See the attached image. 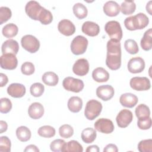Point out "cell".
<instances>
[{
    "label": "cell",
    "instance_id": "obj_1",
    "mask_svg": "<svg viewBox=\"0 0 152 152\" xmlns=\"http://www.w3.org/2000/svg\"><path fill=\"white\" fill-rule=\"evenodd\" d=\"M26 14L32 20L39 21L43 25L51 23L53 20V15L51 12L36 1H28L25 7Z\"/></svg>",
    "mask_w": 152,
    "mask_h": 152
},
{
    "label": "cell",
    "instance_id": "obj_2",
    "mask_svg": "<svg viewBox=\"0 0 152 152\" xmlns=\"http://www.w3.org/2000/svg\"><path fill=\"white\" fill-rule=\"evenodd\" d=\"M106 65L111 70H117L121 66V46L120 41L110 39L107 42Z\"/></svg>",
    "mask_w": 152,
    "mask_h": 152
},
{
    "label": "cell",
    "instance_id": "obj_3",
    "mask_svg": "<svg viewBox=\"0 0 152 152\" xmlns=\"http://www.w3.org/2000/svg\"><path fill=\"white\" fill-rule=\"evenodd\" d=\"M149 23L148 17L142 12L130 16L124 20V25L126 29L130 31L141 30L148 26Z\"/></svg>",
    "mask_w": 152,
    "mask_h": 152
},
{
    "label": "cell",
    "instance_id": "obj_4",
    "mask_svg": "<svg viewBox=\"0 0 152 152\" xmlns=\"http://www.w3.org/2000/svg\"><path fill=\"white\" fill-rule=\"evenodd\" d=\"M102 103L94 99L88 100L84 110V115L86 118L90 121H93L96 118L102 110Z\"/></svg>",
    "mask_w": 152,
    "mask_h": 152
},
{
    "label": "cell",
    "instance_id": "obj_5",
    "mask_svg": "<svg viewBox=\"0 0 152 152\" xmlns=\"http://www.w3.org/2000/svg\"><path fill=\"white\" fill-rule=\"evenodd\" d=\"M104 30L110 39L120 41L122 38V30L119 22L111 20L107 22L104 26Z\"/></svg>",
    "mask_w": 152,
    "mask_h": 152
},
{
    "label": "cell",
    "instance_id": "obj_6",
    "mask_svg": "<svg viewBox=\"0 0 152 152\" xmlns=\"http://www.w3.org/2000/svg\"><path fill=\"white\" fill-rule=\"evenodd\" d=\"M88 44V40L84 36L81 35L77 36L71 43V50L74 55H82L86 52Z\"/></svg>",
    "mask_w": 152,
    "mask_h": 152
},
{
    "label": "cell",
    "instance_id": "obj_7",
    "mask_svg": "<svg viewBox=\"0 0 152 152\" xmlns=\"http://www.w3.org/2000/svg\"><path fill=\"white\" fill-rule=\"evenodd\" d=\"M21 44L26 50L31 53H36L40 48L39 40L31 34H26L23 36L21 39Z\"/></svg>",
    "mask_w": 152,
    "mask_h": 152
},
{
    "label": "cell",
    "instance_id": "obj_8",
    "mask_svg": "<svg viewBox=\"0 0 152 152\" xmlns=\"http://www.w3.org/2000/svg\"><path fill=\"white\" fill-rule=\"evenodd\" d=\"M62 86L67 91L79 93L83 90L84 84L80 79L75 78L72 77H67L63 80Z\"/></svg>",
    "mask_w": 152,
    "mask_h": 152
},
{
    "label": "cell",
    "instance_id": "obj_9",
    "mask_svg": "<svg viewBox=\"0 0 152 152\" xmlns=\"http://www.w3.org/2000/svg\"><path fill=\"white\" fill-rule=\"evenodd\" d=\"M130 87L134 90L145 91L151 87L150 80L145 77H134L129 81Z\"/></svg>",
    "mask_w": 152,
    "mask_h": 152
},
{
    "label": "cell",
    "instance_id": "obj_10",
    "mask_svg": "<svg viewBox=\"0 0 152 152\" xmlns=\"http://www.w3.org/2000/svg\"><path fill=\"white\" fill-rule=\"evenodd\" d=\"M94 127L96 131L103 134H110L115 129L113 122L107 118L97 119L94 124Z\"/></svg>",
    "mask_w": 152,
    "mask_h": 152
},
{
    "label": "cell",
    "instance_id": "obj_11",
    "mask_svg": "<svg viewBox=\"0 0 152 152\" xmlns=\"http://www.w3.org/2000/svg\"><path fill=\"white\" fill-rule=\"evenodd\" d=\"M0 64L2 69L12 70L17 68L18 60L15 55L12 53L4 54L0 57Z\"/></svg>",
    "mask_w": 152,
    "mask_h": 152
},
{
    "label": "cell",
    "instance_id": "obj_12",
    "mask_svg": "<svg viewBox=\"0 0 152 152\" xmlns=\"http://www.w3.org/2000/svg\"><path fill=\"white\" fill-rule=\"evenodd\" d=\"M133 119V115L131 110L128 109L121 110L116 116V121L117 125L120 128L127 127Z\"/></svg>",
    "mask_w": 152,
    "mask_h": 152
},
{
    "label": "cell",
    "instance_id": "obj_13",
    "mask_svg": "<svg viewBox=\"0 0 152 152\" xmlns=\"http://www.w3.org/2000/svg\"><path fill=\"white\" fill-rule=\"evenodd\" d=\"M127 68L131 73H140L145 68V61L141 57L132 58L128 62Z\"/></svg>",
    "mask_w": 152,
    "mask_h": 152
},
{
    "label": "cell",
    "instance_id": "obj_14",
    "mask_svg": "<svg viewBox=\"0 0 152 152\" xmlns=\"http://www.w3.org/2000/svg\"><path fill=\"white\" fill-rule=\"evenodd\" d=\"M73 72L78 76H84L89 71V62L85 58L77 60L72 66Z\"/></svg>",
    "mask_w": 152,
    "mask_h": 152
},
{
    "label": "cell",
    "instance_id": "obj_15",
    "mask_svg": "<svg viewBox=\"0 0 152 152\" xmlns=\"http://www.w3.org/2000/svg\"><path fill=\"white\" fill-rule=\"evenodd\" d=\"M96 93L97 96L102 100L108 101L113 97L115 90L110 85H102L97 88Z\"/></svg>",
    "mask_w": 152,
    "mask_h": 152
},
{
    "label": "cell",
    "instance_id": "obj_16",
    "mask_svg": "<svg viewBox=\"0 0 152 152\" xmlns=\"http://www.w3.org/2000/svg\"><path fill=\"white\" fill-rule=\"evenodd\" d=\"M58 31L64 36H69L74 34L75 27L72 22L67 19L61 20L58 24Z\"/></svg>",
    "mask_w": 152,
    "mask_h": 152
},
{
    "label": "cell",
    "instance_id": "obj_17",
    "mask_svg": "<svg viewBox=\"0 0 152 152\" xmlns=\"http://www.w3.org/2000/svg\"><path fill=\"white\" fill-rule=\"evenodd\" d=\"M25 86L20 83H12L7 88L8 94L14 98H21L26 94Z\"/></svg>",
    "mask_w": 152,
    "mask_h": 152
},
{
    "label": "cell",
    "instance_id": "obj_18",
    "mask_svg": "<svg viewBox=\"0 0 152 152\" xmlns=\"http://www.w3.org/2000/svg\"><path fill=\"white\" fill-rule=\"evenodd\" d=\"M138 99L136 95L131 93H126L122 94L119 98L121 104L125 107L132 108L134 107L138 103Z\"/></svg>",
    "mask_w": 152,
    "mask_h": 152
},
{
    "label": "cell",
    "instance_id": "obj_19",
    "mask_svg": "<svg viewBox=\"0 0 152 152\" xmlns=\"http://www.w3.org/2000/svg\"><path fill=\"white\" fill-rule=\"evenodd\" d=\"M81 30L86 35L91 37H94L99 34L100 32V27L94 22L87 21L83 24Z\"/></svg>",
    "mask_w": 152,
    "mask_h": 152
},
{
    "label": "cell",
    "instance_id": "obj_20",
    "mask_svg": "<svg viewBox=\"0 0 152 152\" xmlns=\"http://www.w3.org/2000/svg\"><path fill=\"white\" fill-rule=\"evenodd\" d=\"M19 50V45L18 42L12 39L5 41L1 46L2 55L7 53H12L17 55Z\"/></svg>",
    "mask_w": 152,
    "mask_h": 152
},
{
    "label": "cell",
    "instance_id": "obj_21",
    "mask_svg": "<svg viewBox=\"0 0 152 152\" xmlns=\"http://www.w3.org/2000/svg\"><path fill=\"white\" fill-rule=\"evenodd\" d=\"M28 114L29 116L33 119H39L41 118L44 114L43 106L39 102L31 103L28 109Z\"/></svg>",
    "mask_w": 152,
    "mask_h": 152
},
{
    "label": "cell",
    "instance_id": "obj_22",
    "mask_svg": "<svg viewBox=\"0 0 152 152\" xmlns=\"http://www.w3.org/2000/svg\"><path fill=\"white\" fill-rule=\"evenodd\" d=\"M103 10L106 15L109 17H115L120 12V6L116 1H109L104 4Z\"/></svg>",
    "mask_w": 152,
    "mask_h": 152
},
{
    "label": "cell",
    "instance_id": "obj_23",
    "mask_svg": "<svg viewBox=\"0 0 152 152\" xmlns=\"http://www.w3.org/2000/svg\"><path fill=\"white\" fill-rule=\"evenodd\" d=\"M92 78L97 83H104L109 79V74L104 68L97 67L93 71Z\"/></svg>",
    "mask_w": 152,
    "mask_h": 152
},
{
    "label": "cell",
    "instance_id": "obj_24",
    "mask_svg": "<svg viewBox=\"0 0 152 152\" xmlns=\"http://www.w3.org/2000/svg\"><path fill=\"white\" fill-rule=\"evenodd\" d=\"M67 106L71 112L78 113L83 107V100L78 96H72L69 99Z\"/></svg>",
    "mask_w": 152,
    "mask_h": 152
},
{
    "label": "cell",
    "instance_id": "obj_25",
    "mask_svg": "<svg viewBox=\"0 0 152 152\" xmlns=\"http://www.w3.org/2000/svg\"><path fill=\"white\" fill-rule=\"evenodd\" d=\"M96 136L97 133L96 129L90 127L84 129L81 134L82 140L87 144L92 143L96 140Z\"/></svg>",
    "mask_w": 152,
    "mask_h": 152
},
{
    "label": "cell",
    "instance_id": "obj_26",
    "mask_svg": "<svg viewBox=\"0 0 152 152\" xmlns=\"http://www.w3.org/2000/svg\"><path fill=\"white\" fill-rule=\"evenodd\" d=\"M152 29L150 28L146 30L141 40L140 45L142 49L148 51L152 48Z\"/></svg>",
    "mask_w": 152,
    "mask_h": 152
},
{
    "label": "cell",
    "instance_id": "obj_27",
    "mask_svg": "<svg viewBox=\"0 0 152 152\" xmlns=\"http://www.w3.org/2000/svg\"><path fill=\"white\" fill-rule=\"evenodd\" d=\"M42 80L47 86H55L58 83L59 77L56 73L52 71H48L43 74Z\"/></svg>",
    "mask_w": 152,
    "mask_h": 152
},
{
    "label": "cell",
    "instance_id": "obj_28",
    "mask_svg": "<svg viewBox=\"0 0 152 152\" xmlns=\"http://www.w3.org/2000/svg\"><path fill=\"white\" fill-rule=\"evenodd\" d=\"M16 136L21 142L28 141L31 136L30 130L25 126H20L16 129Z\"/></svg>",
    "mask_w": 152,
    "mask_h": 152
},
{
    "label": "cell",
    "instance_id": "obj_29",
    "mask_svg": "<svg viewBox=\"0 0 152 152\" xmlns=\"http://www.w3.org/2000/svg\"><path fill=\"white\" fill-rule=\"evenodd\" d=\"M73 13L75 16L78 19H83L86 18L88 14L87 7L82 3H76L72 7Z\"/></svg>",
    "mask_w": 152,
    "mask_h": 152
},
{
    "label": "cell",
    "instance_id": "obj_30",
    "mask_svg": "<svg viewBox=\"0 0 152 152\" xmlns=\"http://www.w3.org/2000/svg\"><path fill=\"white\" fill-rule=\"evenodd\" d=\"M18 31V28L17 25L14 23H8L4 26L2 30V33L4 36L7 38H11L15 37Z\"/></svg>",
    "mask_w": 152,
    "mask_h": 152
},
{
    "label": "cell",
    "instance_id": "obj_31",
    "mask_svg": "<svg viewBox=\"0 0 152 152\" xmlns=\"http://www.w3.org/2000/svg\"><path fill=\"white\" fill-rule=\"evenodd\" d=\"M136 10V4L133 1H124L122 2L120 11L124 15H131Z\"/></svg>",
    "mask_w": 152,
    "mask_h": 152
},
{
    "label": "cell",
    "instance_id": "obj_32",
    "mask_svg": "<svg viewBox=\"0 0 152 152\" xmlns=\"http://www.w3.org/2000/svg\"><path fill=\"white\" fill-rule=\"evenodd\" d=\"M83 152L82 145L75 140H71L66 142L63 148L62 152Z\"/></svg>",
    "mask_w": 152,
    "mask_h": 152
},
{
    "label": "cell",
    "instance_id": "obj_33",
    "mask_svg": "<svg viewBox=\"0 0 152 152\" xmlns=\"http://www.w3.org/2000/svg\"><path fill=\"white\" fill-rule=\"evenodd\" d=\"M135 113L138 119L147 118L150 116V110L146 104H140L135 108Z\"/></svg>",
    "mask_w": 152,
    "mask_h": 152
},
{
    "label": "cell",
    "instance_id": "obj_34",
    "mask_svg": "<svg viewBox=\"0 0 152 152\" xmlns=\"http://www.w3.org/2000/svg\"><path fill=\"white\" fill-rule=\"evenodd\" d=\"M55 129L50 125H43L40 126L37 131L38 135L44 138L53 137L55 135Z\"/></svg>",
    "mask_w": 152,
    "mask_h": 152
},
{
    "label": "cell",
    "instance_id": "obj_35",
    "mask_svg": "<svg viewBox=\"0 0 152 152\" xmlns=\"http://www.w3.org/2000/svg\"><path fill=\"white\" fill-rule=\"evenodd\" d=\"M124 48L127 52L131 55H135L139 51V48L137 43L131 39H128L125 41Z\"/></svg>",
    "mask_w": 152,
    "mask_h": 152
},
{
    "label": "cell",
    "instance_id": "obj_36",
    "mask_svg": "<svg viewBox=\"0 0 152 152\" xmlns=\"http://www.w3.org/2000/svg\"><path fill=\"white\" fill-rule=\"evenodd\" d=\"M59 134L62 138H69L73 135L74 129L70 125L64 124L59 127Z\"/></svg>",
    "mask_w": 152,
    "mask_h": 152
},
{
    "label": "cell",
    "instance_id": "obj_37",
    "mask_svg": "<svg viewBox=\"0 0 152 152\" xmlns=\"http://www.w3.org/2000/svg\"><path fill=\"white\" fill-rule=\"evenodd\" d=\"M44 91L45 87L40 83H33L30 88V91L31 94L35 97H40L44 93Z\"/></svg>",
    "mask_w": 152,
    "mask_h": 152
},
{
    "label": "cell",
    "instance_id": "obj_38",
    "mask_svg": "<svg viewBox=\"0 0 152 152\" xmlns=\"http://www.w3.org/2000/svg\"><path fill=\"white\" fill-rule=\"evenodd\" d=\"M138 150L140 152H151L152 151V140H143L139 142Z\"/></svg>",
    "mask_w": 152,
    "mask_h": 152
},
{
    "label": "cell",
    "instance_id": "obj_39",
    "mask_svg": "<svg viewBox=\"0 0 152 152\" xmlns=\"http://www.w3.org/2000/svg\"><path fill=\"white\" fill-rule=\"evenodd\" d=\"M12 16V12L7 7H0V24L7 22Z\"/></svg>",
    "mask_w": 152,
    "mask_h": 152
},
{
    "label": "cell",
    "instance_id": "obj_40",
    "mask_svg": "<svg viewBox=\"0 0 152 152\" xmlns=\"http://www.w3.org/2000/svg\"><path fill=\"white\" fill-rule=\"evenodd\" d=\"M11 142L10 138L7 136L0 137V152H10Z\"/></svg>",
    "mask_w": 152,
    "mask_h": 152
},
{
    "label": "cell",
    "instance_id": "obj_41",
    "mask_svg": "<svg viewBox=\"0 0 152 152\" xmlns=\"http://www.w3.org/2000/svg\"><path fill=\"white\" fill-rule=\"evenodd\" d=\"M66 142L62 139H56L53 140L50 144V149L53 152L62 151Z\"/></svg>",
    "mask_w": 152,
    "mask_h": 152
},
{
    "label": "cell",
    "instance_id": "obj_42",
    "mask_svg": "<svg viewBox=\"0 0 152 152\" xmlns=\"http://www.w3.org/2000/svg\"><path fill=\"white\" fill-rule=\"evenodd\" d=\"M12 105L11 100L6 97L1 99L0 104V112L2 113H7L12 109Z\"/></svg>",
    "mask_w": 152,
    "mask_h": 152
},
{
    "label": "cell",
    "instance_id": "obj_43",
    "mask_svg": "<svg viewBox=\"0 0 152 152\" xmlns=\"http://www.w3.org/2000/svg\"><path fill=\"white\" fill-rule=\"evenodd\" d=\"M34 65L30 62H25L21 66V71L22 74L26 75H30L33 74L34 72Z\"/></svg>",
    "mask_w": 152,
    "mask_h": 152
},
{
    "label": "cell",
    "instance_id": "obj_44",
    "mask_svg": "<svg viewBox=\"0 0 152 152\" xmlns=\"http://www.w3.org/2000/svg\"><path fill=\"white\" fill-rule=\"evenodd\" d=\"M151 118L150 117L144 119H138L137 121V126L140 129L147 130L151 126Z\"/></svg>",
    "mask_w": 152,
    "mask_h": 152
},
{
    "label": "cell",
    "instance_id": "obj_45",
    "mask_svg": "<svg viewBox=\"0 0 152 152\" xmlns=\"http://www.w3.org/2000/svg\"><path fill=\"white\" fill-rule=\"evenodd\" d=\"M118 148L114 144H109L106 145L103 149V152H117Z\"/></svg>",
    "mask_w": 152,
    "mask_h": 152
},
{
    "label": "cell",
    "instance_id": "obj_46",
    "mask_svg": "<svg viewBox=\"0 0 152 152\" xmlns=\"http://www.w3.org/2000/svg\"><path fill=\"white\" fill-rule=\"evenodd\" d=\"M24 151L27 152V151H32V152H39V149L35 145L33 144H30L27 145L26 148L24 150Z\"/></svg>",
    "mask_w": 152,
    "mask_h": 152
},
{
    "label": "cell",
    "instance_id": "obj_47",
    "mask_svg": "<svg viewBox=\"0 0 152 152\" xmlns=\"http://www.w3.org/2000/svg\"><path fill=\"white\" fill-rule=\"evenodd\" d=\"M0 77H1V87H2L5 86L8 82V78L7 76L3 73L0 74Z\"/></svg>",
    "mask_w": 152,
    "mask_h": 152
},
{
    "label": "cell",
    "instance_id": "obj_48",
    "mask_svg": "<svg viewBox=\"0 0 152 152\" xmlns=\"http://www.w3.org/2000/svg\"><path fill=\"white\" fill-rule=\"evenodd\" d=\"M86 151L87 152H99V148L97 145H92L87 147Z\"/></svg>",
    "mask_w": 152,
    "mask_h": 152
},
{
    "label": "cell",
    "instance_id": "obj_49",
    "mask_svg": "<svg viewBox=\"0 0 152 152\" xmlns=\"http://www.w3.org/2000/svg\"><path fill=\"white\" fill-rule=\"evenodd\" d=\"M0 125H1V131L0 134L3 133L4 132H5L7 130L8 128V125L7 122L4 121H0Z\"/></svg>",
    "mask_w": 152,
    "mask_h": 152
},
{
    "label": "cell",
    "instance_id": "obj_50",
    "mask_svg": "<svg viewBox=\"0 0 152 152\" xmlns=\"http://www.w3.org/2000/svg\"><path fill=\"white\" fill-rule=\"evenodd\" d=\"M151 1H150L146 5V11L150 15H152L151 13Z\"/></svg>",
    "mask_w": 152,
    "mask_h": 152
}]
</instances>
